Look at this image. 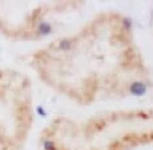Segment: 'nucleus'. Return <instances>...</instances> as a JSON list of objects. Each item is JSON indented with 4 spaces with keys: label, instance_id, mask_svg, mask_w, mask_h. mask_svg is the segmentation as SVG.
<instances>
[{
    "label": "nucleus",
    "instance_id": "nucleus-1",
    "mask_svg": "<svg viewBox=\"0 0 153 150\" xmlns=\"http://www.w3.org/2000/svg\"><path fill=\"white\" fill-rule=\"evenodd\" d=\"M128 91L133 96H144L146 92H148V84L141 81H135V82L129 83Z\"/></svg>",
    "mask_w": 153,
    "mask_h": 150
},
{
    "label": "nucleus",
    "instance_id": "nucleus-2",
    "mask_svg": "<svg viewBox=\"0 0 153 150\" xmlns=\"http://www.w3.org/2000/svg\"><path fill=\"white\" fill-rule=\"evenodd\" d=\"M53 32V25L49 23V21H45V20H41L38 21L37 27H36V33L38 36H49L52 34Z\"/></svg>",
    "mask_w": 153,
    "mask_h": 150
},
{
    "label": "nucleus",
    "instance_id": "nucleus-3",
    "mask_svg": "<svg viewBox=\"0 0 153 150\" xmlns=\"http://www.w3.org/2000/svg\"><path fill=\"white\" fill-rule=\"evenodd\" d=\"M73 45H74V42L70 38H62V40L58 41V49L61 52H69V50H71Z\"/></svg>",
    "mask_w": 153,
    "mask_h": 150
},
{
    "label": "nucleus",
    "instance_id": "nucleus-4",
    "mask_svg": "<svg viewBox=\"0 0 153 150\" xmlns=\"http://www.w3.org/2000/svg\"><path fill=\"white\" fill-rule=\"evenodd\" d=\"M42 150H58L57 143L52 138H44L42 140Z\"/></svg>",
    "mask_w": 153,
    "mask_h": 150
},
{
    "label": "nucleus",
    "instance_id": "nucleus-5",
    "mask_svg": "<svg viewBox=\"0 0 153 150\" xmlns=\"http://www.w3.org/2000/svg\"><path fill=\"white\" fill-rule=\"evenodd\" d=\"M122 24H123V27L126 28L127 30H129L131 28H132V20L128 18V17H123L122 18Z\"/></svg>",
    "mask_w": 153,
    "mask_h": 150
},
{
    "label": "nucleus",
    "instance_id": "nucleus-6",
    "mask_svg": "<svg viewBox=\"0 0 153 150\" xmlns=\"http://www.w3.org/2000/svg\"><path fill=\"white\" fill-rule=\"evenodd\" d=\"M36 112L38 116H41V117H46L48 116V112L45 111V108L42 107V105H37L36 107Z\"/></svg>",
    "mask_w": 153,
    "mask_h": 150
}]
</instances>
